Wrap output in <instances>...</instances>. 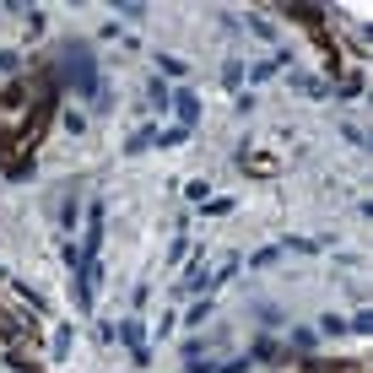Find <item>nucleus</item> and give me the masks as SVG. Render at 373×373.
Here are the masks:
<instances>
[{
    "label": "nucleus",
    "instance_id": "f257e3e1",
    "mask_svg": "<svg viewBox=\"0 0 373 373\" xmlns=\"http://www.w3.org/2000/svg\"><path fill=\"white\" fill-rule=\"evenodd\" d=\"M65 76H71V87H76L82 98L98 103V65L87 54V43H65Z\"/></svg>",
    "mask_w": 373,
    "mask_h": 373
},
{
    "label": "nucleus",
    "instance_id": "f03ea898",
    "mask_svg": "<svg viewBox=\"0 0 373 373\" xmlns=\"http://www.w3.org/2000/svg\"><path fill=\"white\" fill-rule=\"evenodd\" d=\"M173 108H179V130H189V124L200 119V98H195L189 87H179V92H173Z\"/></svg>",
    "mask_w": 373,
    "mask_h": 373
},
{
    "label": "nucleus",
    "instance_id": "7ed1b4c3",
    "mask_svg": "<svg viewBox=\"0 0 373 373\" xmlns=\"http://www.w3.org/2000/svg\"><path fill=\"white\" fill-rule=\"evenodd\" d=\"M146 103L157 108V114H168V108H173V92H168V87L157 82V76H152V82H146Z\"/></svg>",
    "mask_w": 373,
    "mask_h": 373
},
{
    "label": "nucleus",
    "instance_id": "20e7f679",
    "mask_svg": "<svg viewBox=\"0 0 373 373\" xmlns=\"http://www.w3.org/2000/svg\"><path fill=\"white\" fill-rule=\"evenodd\" d=\"M206 287H211V270L189 265V276H184V292H206Z\"/></svg>",
    "mask_w": 373,
    "mask_h": 373
},
{
    "label": "nucleus",
    "instance_id": "39448f33",
    "mask_svg": "<svg viewBox=\"0 0 373 373\" xmlns=\"http://www.w3.org/2000/svg\"><path fill=\"white\" fill-rule=\"evenodd\" d=\"M184 195H189V200H211V184H206V179H189Z\"/></svg>",
    "mask_w": 373,
    "mask_h": 373
},
{
    "label": "nucleus",
    "instance_id": "423d86ee",
    "mask_svg": "<svg viewBox=\"0 0 373 373\" xmlns=\"http://www.w3.org/2000/svg\"><path fill=\"white\" fill-rule=\"evenodd\" d=\"M222 82H228V87H238V82H244V65H238V60H228V65H222Z\"/></svg>",
    "mask_w": 373,
    "mask_h": 373
},
{
    "label": "nucleus",
    "instance_id": "0eeeda50",
    "mask_svg": "<svg viewBox=\"0 0 373 373\" xmlns=\"http://www.w3.org/2000/svg\"><path fill=\"white\" fill-rule=\"evenodd\" d=\"M157 141V130H136V136H130V152H141V146H152Z\"/></svg>",
    "mask_w": 373,
    "mask_h": 373
},
{
    "label": "nucleus",
    "instance_id": "6e6552de",
    "mask_svg": "<svg viewBox=\"0 0 373 373\" xmlns=\"http://www.w3.org/2000/svg\"><path fill=\"white\" fill-rule=\"evenodd\" d=\"M54 352H60V357L71 352V325H60V330H54Z\"/></svg>",
    "mask_w": 373,
    "mask_h": 373
}]
</instances>
